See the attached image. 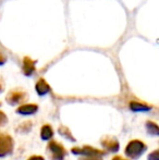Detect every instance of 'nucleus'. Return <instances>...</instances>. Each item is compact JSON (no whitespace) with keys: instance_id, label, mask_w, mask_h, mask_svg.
<instances>
[{"instance_id":"f257e3e1","label":"nucleus","mask_w":159,"mask_h":160,"mask_svg":"<svg viewBox=\"0 0 159 160\" xmlns=\"http://www.w3.org/2000/svg\"><path fill=\"white\" fill-rule=\"evenodd\" d=\"M147 150V145L140 139H132L127 143L124 149V154L127 158L136 160L143 156Z\"/></svg>"},{"instance_id":"f03ea898","label":"nucleus","mask_w":159,"mask_h":160,"mask_svg":"<svg viewBox=\"0 0 159 160\" xmlns=\"http://www.w3.org/2000/svg\"><path fill=\"white\" fill-rule=\"evenodd\" d=\"M47 152L51 160H64L68 155L67 149L57 141H50L47 145Z\"/></svg>"},{"instance_id":"7ed1b4c3","label":"nucleus","mask_w":159,"mask_h":160,"mask_svg":"<svg viewBox=\"0 0 159 160\" xmlns=\"http://www.w3.org/2000/svg\"><path fill=\"white\" fill-rule=\"evenodd\" d=\"M14 150V139L6 133H0V158L11 155Z\"/></svg>"},{"instance_id":"20e7f679","label":"nucleus","mask_w":159,"mask_h":160,"mask_svg":"<svg viewBox=\"0 0 159 160\" xmlns=\"http://www.w3.org/2000/svg\"><path fill=\"white\" fill-rule=\"evenodd\" d=\"M28 98V95L25 91L21 88H15L10 91L6 96V101L10 106H17L24 103Z\"/></svg>"},{"instance_id":"39448f33","label":"nucleus","mask_w":159,"mask_h":160,"mask_svg":"<svg viewBox=\"0 0 159 160\" xmlns=\"http://www.w3.org/2000/svg\"><path fill=\"white\" fill-rule=\"evenodd\" d=\"M72 154L77 156H83V157H104L106 155L105 150L97 149L92 146H83V147H73Z\"/></svg>"},{"instance_id":"423d86ee","label":"nucleus","mask_w":159,"mask_h":160,"mask_svg":"<svg viewBox=\"0 0 159 160\" xmlns=\"http://www.w3.org/2000/svg\"><path fill=\"white\" fill-rule=\"evenodd\" d=\"M100 144H102V146L104 147L105 152L115 154V152H119V149H120L119 141H118L115 136H110V135L104 136L100 139Z\"/></svg>"},{"instance_id":"0eeeda50","label":"nucleus","mask_w":159,"mask_h":160,"mask_svg":"<svg viewBox=\"0 0 159 160\" xmlns=\"http://www.w3.org/2000/svg\"><path fill=\"white\" fill-rule=\"evenodd\" d=\"M36 71V61L30 57H24L22 61V72L25 76H32Z\"/></svg>"},{"instance_id":"6e6552de","label":"nucleus","mask_w":159,"mask_h":160,"mask_svg":"<svg viewBox=\"0 0 159 160\" xmlns=\"http://www.w3.org/2000/svg\"><path fill=\"white\" fill-rule=\"evenodd\" d=\"M37 111H38V105L36 103H22L15 110V112L21 116H32Z\"/></svg>"},{"instance_id":"1a4fd4ad","label":"nucleus","mask_w":159,"mask_h":160,"mask_svg":"<svg viewBox=\"0 0 159 160\" xmlns=\"http://www.w3.org/2000/svg\"><path fill=\"white\" fill-rule=\"evenodd\" d=\"M35 91H36L38 96H45L50 93L51 87H50V85L47 83V81L42 78H39L36 82V84H35Z\"/></svg>"},{"instance_id":"9d476101","label":"nucleus","mask_w":159,"mask_h":160,"mask_svg":"<svg viewBox=\"0 0 159 160\" xmlns=\"http://www.w3.org/2000/svg\"><path fill=\"white\" fill-rule=\"evenodd\" d=\"M130 110H132L133 112H148L153 109V107L145 102H141V101L132 100L129 103Z\"/></svg>"},{"instance_id":"9b49d317","label":"nucleus","mask_w":159,"mask_h":160,"mask_svg":"<svg viewBox=\"0 0 159 160\" xmlns=\"http://www.w3.org/2000/svg\"><path fill=\"white\" fill-rule=\"evenodd\" d=\"M40 137L42 141H50L53 137V130L51 128V125L49 124H44L40 130Z\"/></svg>"},{"instance_id":"f8f14e48","label":"nucleus","mask_w":159,"mask_h":160,"mask_svg":"<svg viewBox=\"0 0 159 160\" xmlns=\"http://www.w3.org/2000/svg\"><path fill=\"white\" fill-rule=\"evenodd\" d=\"M145 128H146V132L149 135L159 137V125L154 121H146L145 122Z\"/></svg>"},{"instance_id":"ddd939ff","label":"nucleus","mask_w":159,"mask_h":160,"mask_svg":"<svg viewBox=\"0 0 159 160\" xmlns=\"http://www.w3.org/2000/svg\"><path fill=\"white\" fill-rule=\"evenodd\" d=\"M58 132H59V134L61 135V136L66 137V138L69 139V141L75 142V138L73 137L72 133H71V131L69 130V128H67V127H60L59 130H58Z\"/></svg>"},{"instance_id":"4468645a","label":"nucleus","mask_w":159,"mask_h":160,"mask_svg":"<svg viewBox=\"0 0 159 160\" xmlns=\"http://www.w3.org/2000/svg\"><path fill=\"white\" fill-rule=\"evenodd\" d=\"M17 132L20 133H27L31 131V128H32V122L31 121H25V122H23L21 125H19L17 127Z\"/></svg>"},{"instance_id":"2eb2a0df","label":"nucleus","mask_w":159,"mask_h":160,"mask_svg":"<svg viewBox=\"0 0 159 160\" xmlns=\"http://www.w3.org/2000/svg\"><path fill=\"white\" fill-rule=\"evenodd\" d=\"M147 160H159V148L158 149L153 150L151 154H148Z\"/></svg>"},{"instance_id":"dca6fc26","label":"nucleus","mask_w":159,"mask_h":160,"mask_svg":"<svg viewBox=\"0 0 159 160\" xmlns=\"http://www.w3.org/2000/svg\"><path fill=\"white\" fill-rule=\"evenodd\" d=\"M7 122H8V117L3 111L0 110V128L4 127L7 124Z\"/></svg>"},{"instance_id":"f3484780","label":"nucleus","mask_w":159,"mask_h":160,"mask_svg":"<svg viewBox=\"0 0 159 160\" xmlns=\"http://www.w3.org/2000/svg\"><path fill=\"white\" fill-rule=\"evenodd\" d=\"M79 160H102V157H83L81 156Z\"/></svg>"},{"instance_id":"a211bd4d","label":"nucleus","mask_w":159,"mask_h":160,"mask_svg":"<svg viewBox=\"0 0 159 160\" xmlns=\"http://www.w3.org/2000/svg\"><path fill=\"white\" fill-rule=\"evenodd\" d=\"M27 160H45V158L42 156H38V155H33V156H31Z\"/></svg>"},{"instance_id":"6ab92c4d","label":"nucleus","mask_w":159,"mask_h":160,"mask_svg":"<svg viewBox=\"0 0 159 160\" xmlns=\"http://www.w3.org/2000/svg\"><path fill=\"white\" fill-rule=\"evenodd\" d=\"M7 62V57L3 55V53L0 52V65H3Z\"/></svg>"},{"instance_id":"aec40b11","label":"nucleus","mask_w":159,"mask_h":160,"mask_svg":"<svg viewBox=\"0 0 159 160\" xmlns=\"http://www.w3.org/2000/svg\"><path fill=\"white\" fill-rule=\"evenodd\" d=\"M111 160H127V159L123 158V157H121V156H115Z\"/></svg>"},{"instance_id":"412c9836","label":"nucleus","mask_w":159,"mask_h":160,"mask_svg":"<svg viewBox=\"0 0 159 160\" xmlns=\"http://www.w3.org/2000/svg\"><path fill=\"white\" fill-rule=\"evenodd\" d=\"M2 91H3V85L0 83V93H2Z\"/></svg>"},{"instance_id":"4be33fe9","label":"nucleus","mask_w":159,"mask_h":160,"mask_svg":"<svg viewBox=\"0 0 159 160\" xmlns=\"http://www.w3.org/2000/svg\"><path fill=\"white\" fill-rule=\"evenodd\" d=\"M0 106H1V102H0Z\"/></svg>"}]
</instances>
